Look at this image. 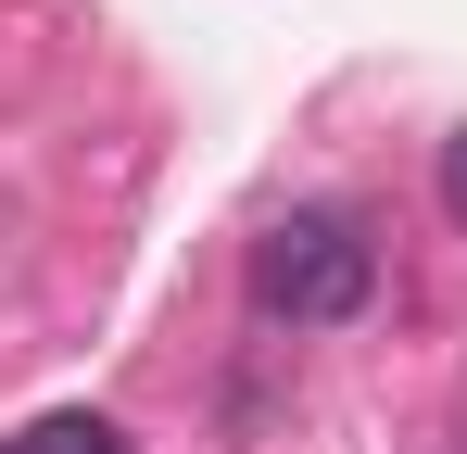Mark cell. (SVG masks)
I'll return each instance as SVG.
<instances>
[{
	"label": "cell",
	"mask_w": 467,
	"mask_h": 454,
	"mask_svg": "<svg viewBox=\"0 0 467 454\" xmlns=\"http://www.w3.org/2000/svg\"><path fill=\"white\" fill-rule=\"evenodd\" d=\"M442 215L467 227V127H455V139H442Z\"/></svg>",
	"instance_id": "obj_3"
},
{
	"label": "cell",
	"mask_w": 467,
	"mask_h": 454,
	"mask_svg": "<svg viewBox=\"0 0 467 454\" xmlns=\"http://www.w3.org/2000/svg\"><path fill=\"white\" fill-rule=\"evenodd\" d=\"M13 454H127V429H114V417H88V404H64V417H38Z\"/></svg>",
	"instance_id": "obj_2"
},
{
	"label": "cell",
	"mask_w": 467,
	"mask_h": 454,
	"mask_svg": "<svg viewBox=\"0 0 467 454\" xmlns=\"http://www.w3.org/2000/svg\"><path fill=\"white\" fill-rule=\"evenodd\" d=\"M253 303L291 328H354L379 303V240L354 215H278L253 240Z\"/></svg>",
	"instance_id": "obj_1"
},
{
	"label": "cell",
	"mask_w": 467,
	"mask_h": 454,
	"mask_svg": "<svg viewBox=\"0 0 467 454\" xmlns=\"http://www.w3.org/2000/svg\"><path fill=\"white\" fill-rule=\"evenodd\" d=\"M0 454H13V442H0Z\"/></svg>",
	"instance_id": "obj_4"
}]
</instances>
